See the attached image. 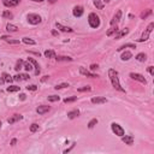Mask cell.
Segmentation results:
<instances>
[{
	"label": "cell",
	"instance_id": "obj_1",
	"mask_svg": "<svg viewBox=\"0 0 154 154\" xmlns=\"http://www.w3.org/2000/svg\"><path fill=\"white\" fill-rule=\"evenodd\" d=\"M88 23H89L90 28H93V29L99 28L100 27V17L98 16L96 13L91 12V13H89V16H88Z\"/></svg>",
	"mask_w": 154,
	"mask_h": 154
},
{
	"label": "cell",
	"instance_id": "obj_2",
	"mask_svg": "<svg viewBox=\"0 0 154 154\" xmlns=\"http://www.w3.org/2000/svg\"><path fill=\"white\" fill-rule=\"evenodd\" d=\"M111 79V83H112V86H113V88L115 89H117V90L122 91V93H125V89L124 88H122V86H120V83H119V78H118V75H112V76H108Z\"/></svg>",
	"mask_w": 154,
	"mask_h": 154
},
{
	"label": "cell",
	"instance_id": "obj_3",
	"mask_svg": "<svg viewBox=\"0 0 154 154\" xmlns=\"http://www.w3.org/2000/svg\"><path fill=\"white\" fill-rule=\"evenodd\" d=\"M27 20H28V23L33 24V25H36V24L41 23L42 18H41V16L37 15V13H29L27 16Z\"/></svg>",
	"mask_w": 154,
	"mask_h": 154
},
{
	"label": "cell",
	"instance_id": "obj_4",
	"mask_svg": "<svg viewBox=\"0 0 154 154\" xmlns=\"http://www.w3.org/2000/svg\"><path fill=\"white\" fill-rule=\"evenodd\" d=\"M111 129L113 131V134H116L117 136H119V137H122L123 135H125L124 129H123L119 124H117V123H112V124H111Z\"/></svg>",
	"mask_w": 154,
	"mask_h": 154
},
{
	"label": "cell",
	"instance_id": "obj_5",
	"mask_svg": "<svg viewBox=\"0 0 154 154\" xmlns=\"http://www.w3.org/2000/svg\"><path fill=\"white\" fill-rule=\"evenodd\" d=\"M132 79L135 81H138V82L143 83V84H147V79L145 78V76H142L141 74H136V72H130V75H129Z\"/></svg>",
	"mask_w": 154,
	"mask_h": 154
},
{
	"label": "cell",
	"instance_id": "obj_6",
	"mask_svg": "<svg viewBox=\"0 0 154 154\" xmlns=\"http://www.w3.org/2000/svg\"><path fill=\"white\" fill-rule=\"evenodd\" d=\"M28 61H30V63L33 64V66L35 67V76H39L40 75V72H41V69H40V65H39V63L36 61L34 58H28Z\"/></svg>",
	"mask_w": 154,
	"mask_h": 154
},
{
	"label": "cell",
	"instance_id": "obj_7",
	"mask_svg": "<svg viewBox=\"0 0 154 154\" xmlns=\"http://www.w3.org/2000/svg\"><path fill=\"white\" fill-rule=\"evenodd\" d=\"M122 141L128 146H131L134 143V136L132 135H123L122 136Z\"/></svg>",
	"mask_w": 154,
	"mask_h": 154
},
{
	"label": "cell",
	"instance_id": "obj_8",
	"mask_svg": "<svg viewBox=\"0 0 154 154\" xmlns=\"http://www.w3.org/2000/svg\"><path fill=\"white\" fill-rule=\"evenodd\" d=\"M20 3V0H3V4L6 7H15Z\"/></svg>",
	"mask_w": 154,
	"mask_h": 154
},
{
	"label": "cell",
	"instance_id": "obj_9",
	"mask_svg": "<svg viewBox=\"0 0 154 154\" xmlns=\"http://www.w3.org/2000/svg\"><path fill=\"white\" fill-rule=\"evenodd\" d=\"M55 27H57V29H59L60 32H63V33H72L74 32V29L70 27H65V25H63V24H60V23H55Z\"/></svg>",
	"mask_w": 154,
	"mask_h": 154
},
{
	"label": "cell",
	"instance_id": "obj_10",
	"mask_svg": "<svg viewBox=\"0 0 154 154\" xmlns=\"http://www.w3.org/2000/svg\"><path fill=\"white\" fill-rule=\"evenodd\" d=\"M79 74L83 76H87V77H91V78H95V77H98V75H95V74H91L90 71H88L87 69H84L83 66L79 67Z\"/></svg>",
	"mask_w": 154,
	"mask_h": 154
},
{
	"label": "cell",
	"instance_id": "obj_11",
	"mask_svg": "<svg viewBox=\"0 0 154 154\" xmlns=\"http://www.w3.org/2000/svg\"><path fill=\"white\" fill-rule=\"evenodd\" d=\"M30 78V76L28 75V74H17L16 76H13V81H28V79Z\"/></svg>",
	"mask_w": 154,
	"mask_h": 154
},
{
	"label": "cell",
	"instance_id": "obj_12",
	"mask_svg": "<svg viewBox=\"0 0 154 154\" xmlns=\"http://www.w3.org/2000/svg\"><path fill=\"white\" fill-rule=\"evenodd\" d=\"M22 119H23V116L22 115H13L7 119V123L8 124H15L16 122H19Z\"/></svg>",
	"mask_w": 154,
	"mask_h": 154
},
{
	"label": "cell",
	"instance_id": "obj_13",
	"mask_svg": "<svg viewBox=\"0 0 154 154\" xmlns=\"http://www.w3.org/2000/svg\"><path fill=\"white\" fill-rule=\"evenodd\" d=\"M83 13H84V10H83L82 6H75L72 10V15L75 17H82Z\"/></svg>",
	"mask_w": 154,
	"mask_h": 154
},
{
	"label": "cell",
	"instance_id": "obj_14",
	"mask_svg": "<svg viewBox=\"0 0 154 154\" xmlns=\"http://www.w3.org/2000/svg\"><path fill=\"white\" fill-rule=\"evenodd\" d=\"M51 110V107L49 106H46V105H41L36 108V112L39 113V115H45V113H47L48 111Z\"/></svg>",
	"mask_w": 154,
	"mask_h": 154
},
{
	"label": "cell",
	"instance_id": "obj_15",
	"mask_svg": "<svg viewBox=\"0 0 154 154\" xmlns=\"http://www.w3.org/2000/svg\"><path fill=\"white\" fill-rule=\"evenodd\" d=\"M91 102L93 104H106L107 102V99L106 98H102V96H94L91 98Z\"/></svg>",
	"mask_w": 154,
	"mask_h": 154
},
{
	"label": "cell",
	"instance_id": "obj_16",
	"mask_svg": "<svg viewBox=\"0 0 154 154\" xmlns=\"http://www.w3.org/2000/svg\"><path fill=\"white\" fill-rule=\"evenodd\" d=\"M120 17H122V11L119 10V11H117V13L115 15V17H113L112 20H111V25H117V23L120 20Z\"/></svg>",
	"mask_w": 154,
	"mask_h": 154
},
{
	"label": "cell",
	"instance_id": "obj_17",
	"mask_svg": "<svg viewBox=\"0 0 154 154\" xmlns=\"http://www.w3.org/2000/svg\"><path fill=\"white\" fill-rule=\"evenodd\" d=\"M79 116V111L78 110H71L67 112V118L69 119H75L76 117Z\"/></svg>",
	"mask_w": 154,
	"mask_h": 154
},
{
	"label": "cell",
	"instance_id": "obj_18",
	"mask_svg": "<svg viewBox=\"0 0 154 154\" xmlns=\"http://www.w3.org/2000/svg\"><path fill=\"white\" fill-rule=\"evenodd\" d=\"M129 32H130V30H129V28H125L124 30H122V32H119L118 34H117V35H115V39H116V40L122 39V37H124L125 35H128V34H129Z\"/></svg>",
	"mask_w": 154,
	"mask_h": 154
},
{
	"label": "cell",
	"instance_id": "obj_19",
	"mask_svg": "<svg viewBox=\"0 0 154 154\" xmlns=\"http://www.w3.org/2000/svg\"><path fill=\"white\" fill-rule=\"evenodd\" d=\"M131 58H132V54H131V52H129V51H125L120 55V59H122L123 61H128V60H130Z\"/></svg>",
	"mask_w": 154,
	"mask_h": 154
},
{
	"label": "cell",
	"instance_id": "obj_20",
	"mask_svg": "<svg viewBox=\"0 0 154 154\" xmlns=\"http://www.w3.org/2000/svg\"><path fill=\"white\" fill-rule=\"evenodd\" d=\"M57 61H72L71 57H65V55H58L54 58Z\"/></svg>",
	"mask_w": 154,
	"mask_h": 154
},
{
	"label": "cell",
	"instance_id": "obj_21",
	"mask_svg": "<svg viewBox=\"0 0 154 154\" xmlns=\"http://www.w3.org/2000/svg\"><path fill=\"white\" fill-rule=\"evenodd\" d=\"M23 64H24V61L22 59H18L16 61V65H15V70H16L17 72H19L22 69H23Z\"/></svg>",
	"mask_w": 154,
	"mask_h": 154
},
{
	"label": "cell",
	"instance_id": "obj_22",
	"mask_svg": "<svg viewBox=\"0 0 154 154\" xmlns=\"http://www.w3.org/2000/svg\"><path fill=\"white\" fill-rule=\"evenodd\" d=\"M135 59L138 60V61H141V63H143V61L147 60V55H146V53H138V54L135 57Z\"/></svg>",
	"mask_w": 154,
	"mask_h": 154
},
{
	"label": "cell",
	"instance_id": "obj_23",
	"mask_svg": "<svg viewBox=\"0 0 154 154\" xmlns=\"http://www.w3.org/2000/svg\"><path fill=\"white\" fill-rule=\"evenodd\" d=\"M45 57L46 58H55L57 55H55V52L53 49H47V51H45Z\"/></svg>",
	"mask_w": 154,
	"mask_h": 154
},
{
	"label": "cell",
	"instance_id": "obj_24",
	"mask_svg": "<svg viewBox=\"0 0 154 154\" xmlns=\"http://www.w3.org/2000/svg\"><path fill=\"white\" fill-rule=\"evenodd\" d=\"M3 78H4V81H5V83H11V82H13V77L12 76H10L8 74H6V72H4L3 74Z\"/></svg>",
	"mask_w": 154,
	"mask_h": 154
},
{
	"label": "cell",
	"instance_id": "obj_25",
	"mask_svg": "<svg viewBox=\"0 0 154 154\" xmlns=\"http://www.w3.org/2000/svg\"><path fill=\"white\" fill-rule=\"evenodd\" d=\"M6 30H7L8 33H16L17 30H18V28H17L16 25H13V24L8 23L7 25H6Z\"/></svg>",
	"mask_w": 154,
	"mask_h": 154
},
{
	"label": "cell",
	"instance_id": "obj_26",
	"mask_svg": "<svg viewBox=\"0 0 154 154\" xmlns=\"http://www.w3.org/2000/svg\"><path fill=\"white\" fill-rule=\"evenodd\" d=\"M3 17L6 18V19H12V18H13V13L10 12V10H5V11L3 12Z\"/></svg>",
	"mask_w": 154,
	"mask_h": 154
},
{
	"label": "cell",
	"instance_id": "obj_27",
	"mask_svg": "<svg viewBox=\"0 0 154 154\" xmlns=\"http://www.w3.org/2000/svg\"><path fill=\"white\" fill-rule=\"evenodd\" d=\"M118 32H119L118 27H117V25H112V28H111L110 30L107 32V36H112L115 33H118Z\"/></svg>",
	"mask_w": 154,
	"mask_h": 154
},
{
	"label": "cell",
	"instance_id": "obj_28",
	"mask_svg": "<svg viewBox=\"0 0 154 154\" xmlns=\"http://www.w3.org/2000/svg\"><path fill=\"white\" fill-rule=\"evenodd\" d=\"M20 87H18V86H10V87L6 88V90L8 91V93H16V91H19Z\"/></svg>",
	"mask_w": 154,
	"mask_h": 154
},
{
	"label": "cell",
	"instance_id": "obj_29",
	"mask_svg": "<svg viewBox=\"0 0 154 154\" xmlns=\"http://www.w3.org/2000/svg\"><path fill=\"white\" fill-rule=\"evenodd\" d=\"M128 47H130V48H136V45L135 44H125V45H123V46H120V47L117 49L118 52H120V51H123V49H125V48H128Z\"/></svg>",
	"mask_w": 154,
	"mask_h": 154
},
{
	"label": "cell",
	"instance_id": "obj_30",
	"mask_svg": "<svg viewBox=\"0 0 154 154\" xmlns=\"http://www.w3.org/2000/svg\"><path fill=\"white\" fill-rule=\"evenodd\" d=\"M149 34H150V33L148 32V30H146V32L142 34L141 39L138 40V42H143V41H147V40H148V37H149Z\"/></svg>",
	"mask_w": 154,
	"mask_h": 154
},
{
	"label": "cell",
	"instance_id": "obj_31",
	"mask_svg": "<svg viewBox=\"0 0 154 154\" xmlns=\"http://www.w3.org/2000/svg\"><path fill=\"white\" fill-rule=\"evenodd\" d=\"M22 41H23V44H25V45H35L36 44L35 41L33 39H30V37H23Z\"/></svg>",
	"mask_w": 154,
	"mask_h": 154
},
{
	"label": "cell",
	"instance_id": "obj_32",
	"mask_svg": "<svg viewBox=\"0 0 154 154\" xmlns=\"http://www.w3.org/2000/svg\"><path fill=\"white\" fill-rule=\"evenodd\" d=\"M23 67L25 69V71H32L33 69H34V67H33V64L30 63V61H25V63L23 64Z\"/></svg>",
	"mask_w": 154,
	"mask_h": 154
},
{
	"label": "cell",
	"instance_id": "obj_33",
	"mask_svg": "<svg viewBox=\"0 0 154 154\" xmlns=\"http://www.w3.org/2000/svg\"><path fill=\"white\" fill-rule=\"evenodd\" d=\"M98 122H99V120L96 118H93L91 120H89V123H88V128H89V129H93V128L98 124Z\"/></svg>",
	"mask_w": 154,
	"mask_h": 154
},
{
	"label": "cell",
	"instance_id": "obj_34",
	"mask_svg": "<svg viewBox=\"0 0 154 154\" xmlns=\"http://www.w3.org/2000/svg\"><path fill=\"white\" fill-rule=\"evenodd\" d=\"M94 5L98 10H102L104 8V4L101 3V0H94Z\"/></svg>",
	"mask_w": 154,
	"mask_h": 154
},
{
	"label": "cell",
	"instance_id": "obj_35",
	"mask_svg": "<svg viewBox=\"0 0 154 154\" xmlns=\"http://www.w3.org/2000/svg\"><path fill=\"white\" fill-rule=\"evenodd\" d=\"M69 87V83H60V84H57L54 87L55 90H59V89H64V88Z\"/></svg>",
	"mask_w": 154,
	"mask_h": 154
},
{
	"label": "cell",
	"instance_id": "obj_36",
	"mask_svg": "<svg viewBox=\"0 0 154 154\" xmlns=\"http://www.w3.org/2000/svg\"><path fill=\"white\" fill-rule=\"evenodd\" d=\"M60 98L58 95H49L48 96V101H51V102H55V101H59Z\"/></svg>",
	"mask_w": 154,
	"mask_h": 154
},
{
	"label": "cell",
	"instance_id": "obj_37",
	"mask_svg": "<svg viewBox=\"0 0 154 154\" xmlns=\"http://www.w3.org/2000/svg\"><path fill=\"white\" fill-rule=\"evenodd\" d=\"M152 15V10H147L146 12H142L141 13V19H146L148 16H150Z\"/></svg>",
	"mask_w": 154,
	"mask_h": 154
},
{
	"label": "cell",
	"instance_id": "obj_38",
	"mask_svg": "<svg viewBox=\"0 0 154 154\" xmlns=\"http://www.w3.org/2000/svg\"><path fill=\"white\" fill-rule=\"evenodd\" d=\"M37 130H39V124L33 123L32 125H30V132H36Z\"/></svg>",
	"mask_w": 154,
	"mask_h": 154
},
{
	"label": "cell",
	"instance_id": "obj_39",
	"mask_svg": "<svg viewBox=\"0 0 154 154\" xmlns=\"http://www.w3.org/2000/svg\"><path fill=\"white\" fill-rule=\"evenodd\" d=\"M77 100V96H71V98H66V99H64V102L65 104H70V102H74Z\"/></svg>",
	"mask_w": 154,
	"mask_h": 154
},
{
	"label": "cell",
	"instance_id": "obj_40",
	"mask_svg": "<svg viewBox=\"0 0 154 154\" xmlns=\"http://www.w3.org/2000/svg\"><path fill=\"white\" fill-rule=\"evenodd\" d=\"M6 42L10 45H19V40H12L11 37H10V39L6 40Z\"/></svg>",
	"mask_w": 154,
	"mask_h": 154
},
{
	"label": "cell",
	"instance_id": "obj_41",
	"mask_svg": "<svg viewBox=\"0 0 154 154\" xmlns=\"http://www.w3.org/2000/svg\"><path fill=\"white\" fill-rule=\"evenodd\" d=\"M77 90H78L79 93H82V91H90V90H91V87H89V86H86V87L78 88Z\"/></svg>",
	"mask_w": 154,
	"mask_h": 154
},
{
	"label": "cell",
	"instance_id": "obj_42",
	"mask_svg": "<svg viewBox=\"0 0 154 154\" xmlns=\"http://www.w3.org/2000/svg\"><path fill=\"white\" fill-rule=\"evenodd\" d=\"M36 89H37V86H35V84H30V86H28V87H27V90L35 91Z\"/></svg>",
	"mask_w": 154,
	"mask_h": 154
},
{
	"label": "cell",
	"instance_id": "obj_43",
	"mask_svg": "<svg viewBox=\"0 0 154 154\" xmlns=\"http://www.w3.org/2000/svg\"><path fill=\"white\" fill-rule=\"evenodd\" d=\"M112 75H118V71H116L115 69H110L108 70V76H112Z\"/></svg>",
	"mask_w": 154,
	"mask_h": 154
},
{
	"label": "cell",
	"instance_id": "obj_44",
	"mask_svg": "<svg viewBox=\"0 0 154 154\" xmlns=\"http://www.w3.org/2000/svg\"><path fill=\"white\" fill-rule=\"evenodd\" d=\"M147 70H148V72H149L152 76H154V67L153 66H148L147 67Z\"/></svg>",
	"mask_w": 154,
	"mask_h": 154
},
{
	"label": "cell",
	"instance_id": "obj_45",
	"mask_svg": "<svg viewBox=\"0 0 154 154\" xmlns=\"http://www.w3.org/2000/svg\"><path fill=\"white\" fill-rule=\"evenodd\" d=\"M74 147H75V143H72V145H71V147H69L67 149H65V150H64V153H65V154H66V153H69V152H70V150H71L72 148H74Z\"/></svg>",
	"mask_w": 154,
	"mask_h": 154
},
{
	"label": "cell",
	"instance_id": "obj_46",
	"mask_svg": "<svg viewBox=\"0 0 154 154\" xmlns=\"http://www.w3.org/2000/svg\"><path fill=\"white\" fill-rule=\"evenodd\" d=\"M98 67H99L98 64H91V65H90V70H96Z\"/></svg>",
	"mask_w": 154,
	"mask_h": 154
},
{
	"label": "cell",
	"instance_id": "obj_47",
	"mask_svg": "<svg viewBox=\"0 0 154 154\" xmlns=\"http://www.w3.org/2000/svg\"><path fill=\"white\" fill-rule=\"evenodd\" d=\"M25 98H27V95H25V94H23V93H20V94H19V99L22 100V101L25 100Z\"/></svg>",
	"mask_w": 154,
	"mask_h": 154
},
{
	"label": "cell",
	"instance_id": "obj_48",
	"mask_svg": "<svg viewBox=\"0 0 154 154\" xmlns=\"http://www.w3.org/2000/svg\"><path fill=\"white\" fill-rule=\"evenodd\" d=\"M17 143V138H12L11 140V146H15Z\"/></svg>",
	"mask_w": 154,
	"mask_h": 154
},
{
	"label": "cell",
	"instance_id": "obj_49",
	"mask_svg": "<svg viewBox=\"0 0 154 154\" xmlns=\"http://www.w3.org/2000/svg\"><path fill=\"white\" fill-rule=\"evenodd\" d=\"M7 39H10V36H6V35H3V36H1V40H4V41H6Z\"/></svg>",
	"mask_w": 154,
	"mask_h": 154
},
{
	"label": "cell",
	"instance_id": "obj_50",
	"mask_svg": "<svg viewBox=\"0 0 154 154\" xmlns=\"http://www.w3.org/2000/svg\"><path fill=\"white\" fill-rule=\"evenodd\" d=\"M52 35H53V36H58V32H55V30H52Z\"/></svg>",
	"mask_w": 154,
	"mask_h": 154
},
{
	"label": "cell",
	"instance_id": "obj_51",
	"mask_svg": "<svg viewBox=\"0 0 154 154\" xmlns=\"http://www.w3.org/2000/svg\"><path fill=\"white\" fill-rule=\"evenodd\" d=\"M48 3H51V4H54L55 1H58V0H47Z\"/></svg>",
	"mask_w": 154,
	"mask_h": 154
},
{
	"label": "cell",
	"instance_id": "obj_52",
	"mask_svg": "<svg viewBox=\"0 0 154 154\" xmlns=\"http://www.w3.org/2000/svg\"><path fill=\"white\" fill-rule=\"evenodd\" d=\"M3 83H5V81H4L3 77H0V84H3Z\"/></svg>",
	"mask_w": 154,
	"mask_h": 154
},
{
	"label": "cell",
	"instance_id": "obj_53",
	"mask_svg": "<svg viewBox=\"0 0 154 154\" xmlns=\"http://www.w3.org/2000/svg\"><path fill=\"white\" fill-rule=\"evenodd\" d=\"M33 1H35V3H42V1H45V0H33Z\"/></svg>",
	"mask_w": 154,
	"mask_h": 154
},
{
	"label": "cell",
	"instance_id": "obj_54",
	"mask_svg": "<svg viewBox=\"0 0 154 154\" xmlns=\"http://www.w3.org/2000/svg\"><path fill=\"white\" fill-rule=\"evenodd\" d=\"M102 1H104V3H106V4H108V3H110L111 0H102Z\"/></svg>",
	"mask_w": 154,
	"mask_h": 154
},
{
	"label": "cell",
	"instance_id": "obj_55",
	"mask_svg": "<svg viewBox=\"0 0 154 154\" xmlns=\"http://www.w3.org/2000/svg\"><path fill=\"white\" fill-rule=\"evenodd\" d=\"M1 125H3V124H1V122H0V128H1Z\"/></svg>",
	"mask_w": 154,
	"mask_h": 154
}]
</instances>
